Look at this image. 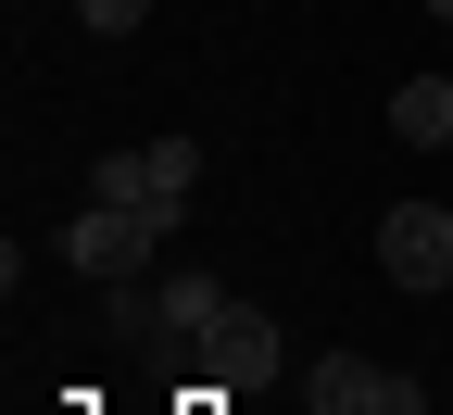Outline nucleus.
Masks as SVG:
<instances>
[{
	"instance_id": "nucleus-1",
	"label": "nucleus",
	"mask_w": 453,
	"mask_h": 415,
	"mask_svg": "<svg viewBox=\"0 0 453 415\" xmlns=\"http://www.w3.org/2000/svg\"><path fill=\"white\" fill-rule=\"evenodd\" d=\"M151 240H164L151 214H127V202H88V214L64 227V265H76L88 289H139V277H151Z\"/></svg>"
},
{
	"instance_id": "nucleus-2",
	"label": "nucleus",
	"mask_w": 453,
	"mask_h": 415,
	"mask_svg": "<svg viewBox=\"0 0 453 415\" xmlns=\"http://www.w3.org/2000/svg\"><path fill=\"white\" fill-rule=\"evenodd\" d=\"M378 265H390V289H416V303L453 289V214L441 202H390L378 214Z\"/></svg>"
},
{
	"instance_id": "nucleus-3",
	"label": "nucleus",
	"mask_w": 453,
	"mask_h": 415,
	"mask_svg": "<svg viewBox=\"0 0 453 415\" xmlns=\"http://www.w3.org/2000/svg\"><path fill=\"white\" fill-rule=\"evenodd\" d=\"M189 352H202V378H226V390H265L277 365H290V340H277V315H265V303H226Z\"/></svg>"
},
{
	"instance_id": "nucleus-4",
	"label": "nucleus",
	"mask_w": 453,
	"mask_h": 415,
	"mask_svg": "<svg viewBox=\"0 0 453 415\" xmlns=\"http://www.w3.org/2000/svg\"><path fill=\"white\" fill-rule=\"evenodd\" d=\"M127 303H139V315H151L164 340H202V327L226 315V289H214V277H139V289H127Z\"/></svg>"
},
{
	"instance_id": "nucleus-5",
	"label": "nucleus",
	"mask_w": 453,
	"mask_h": 415,
	"mask_svg": "<svg viewBox=\"0 0 453 415\" xmlns=\"http://www.w3.org/2000/svg\"><path fill=\"white\" fill-rule=\"evenodd\" d=\"M390 139L441 151V139H453V76H416V88H390Z\"/></svg>"
},
{
	"instance_id": "nucleus-6",
	"label": "nucleus",
	"mask_w": 453,
	"mask_h": 415,
	"mask_svg": "<svg viewBox=\"0 0 453 415\" xmlns=\"http://www.w3.org/2000/svg\"><path fill=\"white\" fill-rule=\"evenodd\" d=\"M202 189V139H151V227H177Z\"/></svg>"
},
{
	"instance_id": "nucleus-7",
	"label": "nucleus",
	"mask_w": 453,
	"mask_h": 415,
	"mask_svg": "<svg viewBox=\"0 0 453 415\" xmlns=\"http://www.w3.org/2000/svg\"><path fill=\"white\" fill-rule=\"evenodd\" d=\"M315 403H340V415H378V403H403V390H390L365 352H327V365H315Z\"/></svg>"
},
{
	"instance_id": "nucleus-8",
	"label": "nucleus",
	"mask_w": 453,
	"mask_h": 415,
	"mask_svg": "<svg viewBox=\"0 0 453 415\" xmlns=\"http://www.w3.org/2000/svg\"><path fill=\"white\" fill-rule=\"evenodd\" d=\"M88 202H127V214H151V151H101V164H88Z\"/></svg>"
},
{
	"instance_id": "nucleus-9",
	"label": "nucleus",
	"mask_w": 453,
	"mask_h": 415,
	"mask_svg": "<svg viewBox=\"0 0 453 415\" xmlns=\"http://www.w3.org/2000/svg\"><path fill=\"white\" fill-rule=\"evenodd\" d=\"M76 13H88V26H101V38H127V26H139V13H151V0H76Z\"/></svg>"
},
{
	"instance_id": "nucleus-10",
	"label": "nucleus",
	"mask_w": 453,
	"mask_h": 415,
	"mask_svg": "<svg viewBox=\"0 0 453 415\" xmlns=\"http://www.w3.org/2000/svg\"><path fill=\"white\" fill-rule=\"evenodd\" d=\"M428 13H453V0H428Z\"/></svg>"
}]
</instances>
